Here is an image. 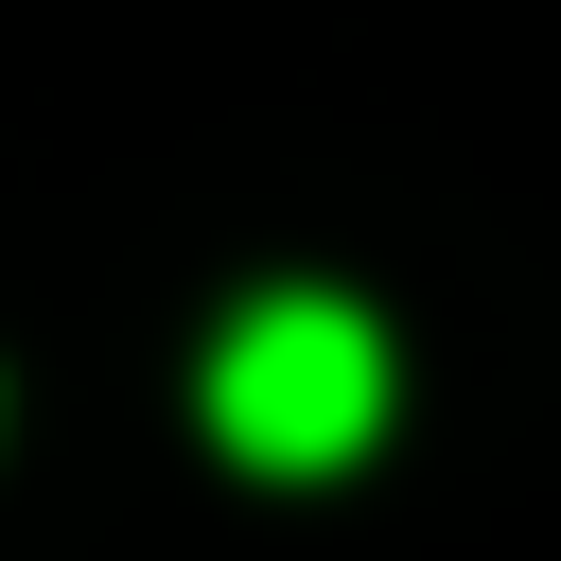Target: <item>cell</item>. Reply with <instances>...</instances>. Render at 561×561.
Listing matches in <instances>:
<instances>
[{
    "label": "cell",
    "mask_w": 561,
    "mask_h": 561,
    "mask_svg": "<svg viewBox=\"0 0 561 561\" xmlns=\"http://www.w3.org/2000/svg\"><path fill=\"white\" fill-rule=\"evenodd\" d=\"M193 421H210L228 473L333 491V473H368L386 421H403V333H386L351 280H245V298L210 316V351H193Z\"/></svg>",
    "instance_id": "6da1fadb"
}]
</instances>
